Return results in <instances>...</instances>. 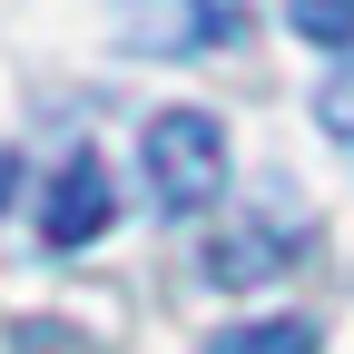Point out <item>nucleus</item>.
Wrapping results in <instances>:
<instances>
[{
  "instance_id": "1",
  "label": "nucleus",
  "mask_w": 354,
  "mask_h": 354,
  "mask_svg": "<svg viewBox=\"0 0 354 354\" xmlns=\"http://www.w3.org/2000/svg\"><path fill=\"white\" fill-rule=\"evenodd\" d=\"M138 167H148L158 216H197V207H216V187H227V128H216L207 109H158L138 128Z\"/></svg>"
},
{
  "instance_id": "2",
  "label": "nucleus",
  "mask_w": 354,
  "mask_h": 354,
  "mask_svg": "<svg viewBox=\"0 0 354 354\" xmlns=\"http://www.w3.org/2000/svg\"><path fill=\"white\" fill-rule=\"evenodd\" d=\"M256 20V0H118V39L148 59H197L227 50V39Z\"/></svg>"
},
{
  "instance_id": "3",
  "label": "nucleus",
  "mask_w": 354,
  "mask_h": 354,
  "mask_svg": "<svg viewBox=\"0 0 354 354\" xmlns=\"http://www.w3.org/2000/svg\"><path fill=\"white\" fill-rule=\"evenodd\" d=\"M109 216H118V197H109L99 148H69L59 177H50V197H39V236H50L59 256H79V246H99V236H109Z\"/></svg>"
},
{
  "instance_id": "4",
  "label": "nucleus",
  "mask_w": 354,
  "mask_h": 354,
  "mask_svg": "<svg viewBox=\"0 0 354 354\" xmlns=\"http://www.w3.org/2000/svg\"><path fill=\"white\" fill-rule=\"evenodd\" d=\"M286 256H305V227L266 216V227H236V236L207 246V276L216 286H266V276H286Z\"/></svg>"
},
{
  "instance_id": "5",
  "label": "nucleus",
  "mask_w": 354,
  "mask_h": 354,
  "mask_svg": "<svg viewBox=\"0 0 354 354\" xmlns=\"http://www.w3.org/2000/svg\"><path fill=\"white\" fill-rule=\"evenodd\" d=\"M197 354H315V325H305V315H266V325H227V335H207Z\"/></svg>"
},
{
  "instance_id": "6",
  "label": "nucleus",
  "mask_w": 354,
  "mask_h": 354,
  "mask_svg": "<svg viewBox=\"0 0 354 354\" xmlns=\"http://www.w3.org/2000/svg\"><path fill=\"white\" fill-rule=\"evenodd\" d=\"M286 20L315 39V50H354V0H286Z\"/></svg>"
},
{
  "instance_id": "7",
  "label": "nucleus",
  "mask_w": 354,
  "mask_h": 354,
  "mask_svg": "<svg viewBox=\"0 0 354 354\" xmlns=\"http://www.w3.org/2000/svg\"><path fill=\"white\" fill-rule=\"evenodd\" d=\"M315 118H325V138H344V148H354V50H344V69L315 88Z\"/></svg>"
},
{
  "instance_id": "8",
  "label": "nucleus",
  "mask_w": 354,
  "mask_h": 354,
  "mask_svg": "<svg viewBox=\"0 0 354 354\" xmlns=\"http://www.w3.org/2000/svg\"><path fill=\"white\" fill-rule=\"evenodd\" d=\"M10 187H20V148H0V207H10Z\"/></svg>"
}]
</instances>
